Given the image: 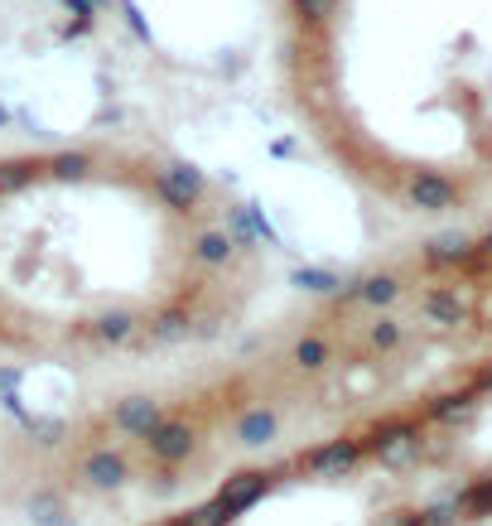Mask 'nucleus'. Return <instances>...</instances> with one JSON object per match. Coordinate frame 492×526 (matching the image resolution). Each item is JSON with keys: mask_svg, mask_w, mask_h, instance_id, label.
<instances>
[{"mask_svg": "<svg viewBox=\"0 0 492 526\" xmlns=\"http://www.w3.org/2000/svg\"><path fill=\"white\" fill-rule=\"evenodd\" d=\"M155 194L169 203V208H179V213H189L198 194H203V174L193 165H169L155 174Z\"/></svg>", "mask_w": 492, "mask_h": 526, "instance_id": "1", "label": "nucleus"}, {"mask_svg": "<svg viewBox=\"0 0 492 526\" xmlns=\"http://www.w3.org/2000/svg\"><path fill=\"white\" fill-rule=\"evenodd\" d=\"M266 488H271V473L242 469V473H232V478L218 488V502H227V512L237 517V512H246V507H256V502L266 498Z\"/></svg>", "mask_w": 492, "mask_h": 526, "instance_id": "2", "label": "nucleus"}, {"mask_svg": "<svg viewBox=\"0 0 492 526\" xmlns=\"http://www.w3.org/2000/svg\"><path fill=\"white\" fill-rule=\"evenodd\" d=\"M145 444H150V454H155L160 464H179V459L193 454V430L184 420H160V425L145 435Z\"/></svg>", "mask_w": 492, "mask_h": 526, "instance_id": "3", "label": "nucleus"}, {"mask_svg": "<svg viewBox=\"0 0 492 526\" xmlns=\"http://www.w3.org/2000/svg\"><path fill=\"white\" fill-rule=\"evenodd\" d=\"M160 401L155 396H126L121 406H116V430H126V435H150L155 425H160Z\"/></svg>", "mask_w": 492, "mask_h": 526, "instance_id": "4", "label": "nucleus"}, {"mask_svg": "<svg viewBox=\"0 0 492 526\" xmlns=\"http://www.w3.org/2000/svg\"><path fill=\"white\" fill-rule=\"evenodd\" d=\"M410 203L425 208V213H444V208H454V184L444 174H415L410 179Z\"/></svg>", "mask_w": 492, "mask_h": 526, "instance_id": "5", "label": "nucleus"}, {"mask_svg": "<svg viewBox=\"0 0 492 526\" xmlns=\"http://www.w3.org/2000/svg\"><path fill=\"white\" fill-rule=\"evenodd\" d=\"M362 459V444L357 440H333V444H324V449H314L304 464L314 473H324V478H333V473H348Z\"/></svg>", "mask_w": 492, "mask_h": 526, "instance_id": "6", "label": "nucleus"}, {"mask_svg": "<svg viewBox=\"0 0 492 526\" xmlns=\"http://www.w3.org/2000/svg\"><path fill=\"white\" fill-rule=\"evenodd\" d=\"M372 449H377V459H382V464L401 469V464H410V459H415V449H420V435H415L410 425H396V430H382V435L372 440Z\"/></svg>", "mask_w": 492, "mask_h": 526, "instance_id": "7", "label": "nucleus"}, {"mask_svg": "<svg viewBox=\"0 0 492 526\" xmlns=\"http://www.w3.org/2000/svg\"><path fill=\"white\" fill-rule=\"evenodd\" d=\"M82 478H87L92 488H121V483H126V459L111 454V449H97V454L82 459Z\"/></svg>", "mask_w": 492, "mask_h": 526, "instance_id": "8", "label": "nucleus"}, {"mask_svg": "<svg viewBox=\"0 0 492 526\" xmlns=\"http://www.w3.org/2000/svg\"><path fill=\"white\" fill-rule=\"evenodd\" d=\"M435 266H454V261H468L473 256V242H468L464 232H444V237H435L430 242V251H425Z\"/></svg>", "mask_w": 492, "mask_h": 526, "instance_id": "9", "label": "nucleus"}, {"mask_svg": "<svg viewBox=\"0 0 492 526\" xmlns=\"http://www.w3.org/2000/svg\"><path fill=\"white\" fill-rule=\"evenodd\" d=\"M237 440L242 444H271L275 440V416L271 411H251V416H242V425H237Z\"/></svg>", "mask_w": 492, "mask_h": 526, "instance_id": "10", "label": "nucleus"}, {"mask_svg": "<svg viewBox=\"0 0 492 526\" xmlns=\"http://www.w3.org/2000/svg\"><path fill=\"white\" fill-rule=\"evenodd\" d=\"M136 333V314H126V309H111L97 319V338H107V343H126Z\"/></svg>", "mask_w": 492, "mask_h": 526, "instance_id": "11", "label": "nucleus"}, {"mask_svg": "<svg viewBox=\"0 0 492 526\" xmlns=\"http://www.w3.org/2000/svg\"><path fill=\"white\" fill-rule=\"evenodd\" d=\"M232 247H237V242H232L227 232H208V237H198V247H193V256H198L203 266H222V261L232 256Z\"/></svg>", "mask_w": 492, "mask_h": 526, "instance_id": "12", "label": "nucleus"}, {"mask_svg": "<svg viewBox=\"0 0 492 526\" xmlns=\"http://www.w3.org/2000/svg\"><path fill=\"white\" fill-rule=\"evenodd\" d=\"M425 314L439 319V324H464V305H459V295H449V290H435V295L425 300Z\"/></svg>", "mask_w": 492, "mask_h": 526, "instance_id": "13", "label": "nucleus"}, {"mask_svg": "<svg viewBox=\"0 0 492 526\" xmlns=\"http://www.w3.org/2000/svg\"><path fill=\"white\" fill-rule=\"evenodd\" d=\"M44 165H34V160H5L0 165V194H15V189H25L29 179L39 174Z\"/></svg>", "mask_w": 492, "mask_h": 526, "instance_id": "14", "label": "nucleus"}, {"mask_svg": "<svg viewBox=\"0 0 492 526\" xmlns=\"http://www.w3.org/2000/svg\"><path fill=\"white\" fill-rule=\"evenodd\" d=\"M396 295H401V285H396L391 276H372V280H362V285H357V300H367V305H377V309L391 305Z\"/></svg>", "mask_w": 492, "mask_h": 526, "instance_id": "15", "label": "nucleus"}, {"mask_svg": "<svg viewBox=\"0 0 492 526\" xmlns=\"http://www.w3.org/2000/svg\"><path fill=\"white\" fill-rule=\"evenodd\" d=\"M150 333H155L160 343H174V338H184V333H189V314H179V309H169V314H160V319L150 324Z\"/></svg>", "mask_w": 492, "mask_h": 526, "instance_id": "16", "label": "nucleus"}, {"mask_svg": "<svg viewBox=\"0 0 492 526\" xmlns=\"http://www.w3.org/2000/svg\"><path fill=\"white\" fill-rule=\"evenodd\" d=\"M468 411H473V396H468V391H459V396H439L435 406H430V416L435 420H464Z\"/></svg>", "mask_w": 492, "mask_h": 526, "instance_id": "17", "label": "nucleus"}, {"mask_svg": "<svg viewBox=\"0 0 492 526\" xmlns=\"http://www.w3.org/2000/svg\"><path fill=\"white\" fill-rule=\"evenodd\" d=\"M295 362L309 367V372H319V367L328 362V343H319V338H300V343H295Z\"/></svg>", "mask_w": 492, "mask_h": 526, "instance_id": "18", "label": "nucleus"}, {"mask_svg": "<svg viewBox=\"0 0 492 526\" xmlns=\"http://www.w3.org/2000/svg\"><path fill=\"white\" fill-rule=\"evenodd\" d=\"M295 285H300V290H319V295L343 290V280L333 276V271H295Z\"/></svg>", "mask_w": 492, "mask_h": 526, "instance_id": "19", "label": "nucleus"}, {"mask_svg": "<svg viewBox=\"0 0 492 526\" xmlns=\"http://www.w3.org/2000/svg\"><path fill=\"white\" fill-rule=\"evenodd\" d=\"M232 522V512H227V502H203L198 512H189V526H227Z\"/></svg>", "mask_w": 492, "mask_h": 526, "instance_id": "20", "label": "nucleus"}, {"mask_svg": "<svg viewBox=\"0 0 492 526\" xmlns=\"http://www.w3.org/2000/svg\"><path fill=\"white\" fill-rule=\"evenodd\" d=\"M49 174H54V179H82V174H87V155H73V150H68V155H54V160H49Z\"/></svg>", "mask_w": 492, "mask_h": 526, "instance_id": "21", "label": "nucleus"}, {"mask_svg": "<svg viewBox=\"0 0 492 526\" xmlns=\"http://www.w3.org/2000/svg\"><path fill=\"white\" fill-rule=\"evenodd\" d=\"M290 5H295V15H300L304 25H324L338 0H290Z\"/></svg>", "mask_w": 492, "mask_h": 526, "instance_id": "22", "label": "nucleus"}, {"mask_svg": "<svg viewBox=\"0 0 492 526\" xmlns=\"http://www.w3.org/2000/svg\"><path fill=\"white\" fill-rule=\"evenodd\" d=\"M464 507H468V512H478V517H488V512H492V478H483V483H473V488H468Z\"/></svg>", "mask_w": 492, "mask_h": 526, "instance_id": "23", "label": "nucleus"}, {"mask_svg": "<svg viewBox=\"0 0 492 526\" xmlns=\"http://www.w3.org/2000/svg\"><path fill=\"white\" fill-rule=\"evenodd\" d=\"M29 512H34V526H58V498H49V493H44V498H34Z\"/></svg>", "mask_w": 492, "mask_h": 526, "instance_id": "24", "label": "nucleus"}, {"mask_svg": "<svg viewBox=\"0 0 492 526\" xmlns=\"http://www.w3.org/2000/svg\"><path fill=\"white\" fill-rule=\"evenodd\" d=\"M396 338H401V329H396L391 319H382V324H372V348H396Z\"/></svg>", "mask_w": 492, "mask_h": 526, "instance_id": "25", "label": "nucleus"}, {"mask_svg": "<svg viewBox=\"0 0 492 526\" xmlns=\"http://www.w3.org/2000/svg\"><path fill=\"white\" fill-rule=\"evenodd\" d=\"M391 526H430V522H425V517H396Z\"/></svg>", "mask_w": 492, "mask_h": 526, "instance_id": "26", "label": "nucleus"}, {"mask_svg": "<svg viewBox=\"0 0 492 526\" xmlns=\"http://www.w3.org/2000/svg\"><path fill=\"white\" fill-rule=\"evenodd\" d=\"M483 251H488V256H492V232H488V237H483Z\"/></svg>", "mask_w": 492, "mask_h": 526, "instance_id": "27", "label": "nucleus"}, {"mask_svg": "<svg viewBox=\"0 0 492 526\" xmlns=\"http://www.w3.org/2000/svg\"><path fill=\"white\" fill-rule=\"evenodd\" d=\"M483 387H492V367H488V372H483Z\"/></svg>", "mask_w": 492, "mask_h": 526, "instance_id": "28", "label": "nucleus"}, {"mask_svg": "<svg viewBox=\"0 0 492 526\" xmlns=\"http://www.w3.org/2000/svg\"><path fill=\"white\" fill-rule=\"evenodd\" d=\"M5 121H10V111H5V107H0V126H5Z\"/></svg>", "mask_w": 492, "mask_h": 526, "instance_id": "29", "label": "nucleus"}, {"mask_svg": "<svg viewBox=\"0 0 492 526\" xmlns=\"http://www.w3.org/2000/svg\"><path fill=\"white\" fill-rule=\"evenodd\" d=\"M179 526H189V522H179Z\"/></svg>", "mask_w": 492, "mask_h": 526, "instance_id": "30", "label": "nucleus"}]
</instances>
